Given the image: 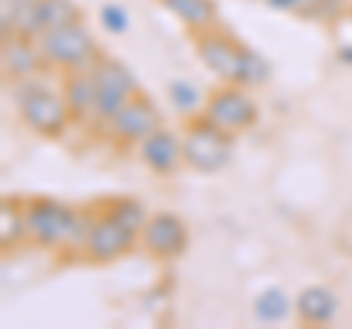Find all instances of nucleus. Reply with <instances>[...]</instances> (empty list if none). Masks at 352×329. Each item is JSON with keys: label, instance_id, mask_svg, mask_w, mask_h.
Returning <instances> with one entry per match:
<instances>
[{"label": "nucleus", "instance_id": "1", "mask_svg": "<svg viewBox=\"0 0 352 329\" xmlns=\"http://www.w3.org/2000/svg\"><path fill=\"white\" fill-rule=\"evenodd\" d=\"M27 238H32L38 247H85L88 229L94 217L80 215L71 206H65L50 197H36L24 206Z\"/></svg>", "mask_w": 352, "mask_h": 329}, {"label": "nucleus", "instance_id": "2", "mask_svg": "<svg viewBox=\"0 0 352 329\" xmlns=\"http://www.w3.org/2000/svg\"><path fill=\"white\" fill-rule=\"evenodd\" d=\"M36 41L44 65H53V68L62 71H88L100 59V50H97L91 32L85 30L82 21L56 30H44Z\"/></svg>", "mask_w": 352, "mask_h": 329}, {"label": "nucleus", "instance_id": "3", "mask_svg": "<svg viewBox=\"0 0 352 329\" xmlns=\"http://www.w3.org/2000/svg\"><path fill=\"white\" fill-rule=\"evenodd\" d=\"M18 85H21V92H18L21 120L38 136H47V138L62 136L74 120L65 97L47 89V85L32 83V80H18Z\"/></svg>", "mask_w": 352, "mask_h": 329}, {"label": "nucleus", "instance_id": "4", "mask_svg": "<svg viewBox=\"0 0 352 329\" xmlns=\"http://www.w3.org/2000/svg\"><path fill=\"white\" fill-rule=\"evenodd\" d=\"M182 156L185 164L197 173H217L232 159V133L214 127L203 115L188 120L182 136Z\"/></svg>", "mask_w": 352, "mask_h": 329}, {"label": "nucleus", "instance_id": "5", "mask_svg": "<svg viewBox=\"0 0 352 329\" xmlns=\"http://www.w3.org/2000/svg\"><path fill=\"white\" fill-rule=\"evenodd\" d=\"M194 47H197L200 62L217 76V80L241 85V74H244V62H247L250 47H244L241 41H235L229 32L217 30V27L194 32Z\"/></svg>", "mask_w": 352, "mask_h": 329}, {"label": "nucleus", "instance_id": "6", "mask_svg": "<svg viewBox=\"0 0 352 329\" xmlns=\"http://www.w3.org/2000/svg\"><path fill=\"white\" fill-rule=\"evenodd\" d=\"M203 118L212 120L214 127L226 129V133H244L258 120V106L256 100L244 92V85L226 83L223 89H217L206 97L203 103Z\"/></svg>", "mask_w": 352, "mask_h": 329}, {"label": "nucleus", "instance_id": "7", "mask_svg": "<svg viewBox=\"0 0 352 329\" xmlns=\"http://www.w3.org/2000/svg\"><path fill=\"white\" fill-rule=\"evenodd\" d=\"M94 74V85H97V100H94V120L100 124H109L124 103L129 100L132 94H138L135 76L129 74V68H124L115 59H97V65L91 68Z\"/></svg>", "mask_w": 352, "mask_h": 329}, {"label": "nucleus", "instance_id": "8", "mask_svg": "<svg viewBox=\"0 0 352 329\" xmlns=\"http://www.w3.org/2000/svg\"><path fill=\"white\" fill-rule=\"evenodd\" d=\"M138 241V233L135 229H129L118 221L112 215H100L91 221V229H88V238H85V256L97 262V265H103V262H115L120 256H126L132 247H135Z\"/></svg>", "mask_w": 352, "mask_h": 329}, {"label": "nucleus", "instance_id": "9", "mask_svg": "<svg viewBox=\"0 0 352 329\" xmlns=\"http://www.w3.org/2000/svg\"><path fill=\"white\" fill-rule=\"evenodd\" d=\"M106 127H109V133H112V138L124 141V145H141L150 133H156L162 127V115H159V109L153 106L150 97L138 92L129 97L124 109H120Z\"/></svg>", "mask_w": 352, "mask_h": 329}, {"label": "nucleus", "instance_id": "10", "mask_svg": "<svg viewBox=\"0 0 352 329\" xmlns=\"http://www.w3.org/2000/svg\"><path fill=\"white\" fill-rule=\"evenodd\" d=\"M138 241L150 256L176 259L188 247V226H185L182 217H176L170 212H159V215L147 217V224L141 226V233H138Z\"/></svg>", "mask_w": 352, "mask_h": 329}, {"label": "nucleus", "instance_id": "11", "mask_svg": "<svg viewBox=\"0 0 352 329\" xmlns=\"http://www.w3.org/2000/svg\"><path fill=\"white\" fill-rule=\"evenodd\" d=\"M141 159H144V164L153 173L168 177V173H173L185 162V156H182V138L176 133H170V129L159 127L156 133H150L144 141H141Z\"/></svg>", "mask_w": 352, "mask_h": 329}, {"label": "nucleus", "instance_id": "12", "mask_svg": "<svg viewBox=\"0 0 352 329\" xmlns=\"http://www.w3.org/2000/svg\"><path fill=\"white\" fill-rule=\"evenodd\" d=\"M44 65V56L38 50V41L24 36H6L3 39V74L12 80H32V74Z\"/></svg>", "mask_w": 352, "mask_h": 329}, {"label": "nucleus", "instance_id": "13", "mask_svg": "<svg viewBox=\"0 0 352 329\" xmlns=\"http://www.w3.org/2000/svg\"><path fill=\"white\" fill-rule=\"evenodd\" d=\"M62 97H65V103H68L74 120H91L94 118V100H97V85H94L91 68L88 71H65Z\"/></svg>", "mask_w": 352, "mask_h": 329}, {"label": "nucleus", "instance_id": "14", "mask_svg": "<svg viewBox=\"0 0 352 329\" xmlns=\"http://www.w3.org/2000/svg\"><path fill=\"white\" fill-rule=\"evenodd\" d=\"M338 312V297L326 285H308L296 297V317L305 326H323L335 317Z\"/></svg>", "mask_w": 352, "mask_h": 329}, {"label": "nucleus", "instance_id": "15", "mask_svg": "<svg viewBox=\"0 0 352 329\" xmlns=\"http://www.w3.org/2000/svg\"><path fill=\"white\" fill-rule=\"evenodd\" d=\"M170 15H176L191 32L217 27V3L214 0H159Z\"/></svg>", "mask_w": 352, "mask_h": 329}, {"label": "nucleus", "instance_id": "16", "mask_svg": "<svg viewBox=\"0 0 352 329\" xmlns=\"http://www.w3.org/2000/svg\"><path fill=\"white\" fill-rule=\"evenodd\" d=\"M24 238H27L24 209L15 200H3V206H0V247H3V253L15 250Z\"/></svg>", "mask_w": 352, "mask_h": 329}, {"label": "nucleus", "instance_id": "17", "mask_svg": "<svg viewBox=\"0 0 352 329\" xmlns=\"http://www.w3.org/2000/svg\"><path fill=\"white\" fill-rule=\"evenodd\" d=\"M38 12H41L44 30H56V27H68L82 21V12L74 0H38Z\"/></svg>", "mask_w": 352, "mask_h": 329}, {"label": "nucleus", "instance_id": "18", "mask_svg": "<svg viewBox=\"0 0 352 329\" xmlns=\"http://www.w3.org/2000/svg\"><path fill=\"white\" fill-rule=\"evenodd\" d=\"M252 312H256V317L261 323H279V321L288 317L291 300H288V294H285L282 288H267L264 294H258V297H256Z\"/></svg>", "mask_w": 352, "mask_h": 329}, {"label": "nucleus", "instance_id": "19", "mask_svg": "<svg viewBox=\"0 0 352 329\" xmlns=\"http://www.w3.org/2000/svg\"><path fill=\"white\" fill-rule=\"evenodd\" d=\"M44 32L41 24V12H38V0H21V9H18V21H15V36H24L36 41Z\"/></svg>", "mask_w": 352, "mask_h": 329}, {"label": "nucleus", "instance_id": "20", "mask_svg": "<svg viewBox=\"0 0 352 329\" xmlns=\"http://www.w3.org/2000/svg\"><path fill=\"white\" fill-rule=\"evenodd\" d=\"M109 215L118 217L124 226L135 229V233H141V226L147 224V212L138 200H115L112 206H109Z\"/></svg>", "mask_w": 352, "mask_h": 329}, {"label": "nucleus", "instance_id": "21", "mask_svg": "<svg viewBox=\"0 0 352 329\" xmlns=\"http://www.w3.org/2000/svg\"><path fill=\"white\" fill-rule=\"evenodd\" d=\"M170 103L179 109V112H197V106L203 103V97H200V92H197V85H191V83H185V80H176V83H170Z\"/></svg>", "mask_w": 352, "mask_h": 329}, {"label": "nucleus", "instance_id": "22", "mask_svg": "<svg viewBox=\"0 0 352 329\" xmlns=\"http://www.w3.org/2000/svg\"><path fill=\"white\" fill-rule=\"evenodd\" d=\"M270 76V62L258 56L256 50H247V62H244V74H241V85L244 89H252V85H261L267 83Z\"/></svg>", "mask_w": 352, "mask_h": 329}, {"label": "nucleus", "instance_id": "23", "mask_svg": "<svg viewBox=\"0 0 352 329\" xmlns=\"http://www.w3.org/2000/svg\"><path fill=\"white\" fill-rule=\"evenodd\" d=\"M100 21H103V27H106L109 32H115V36H124V32L129 30V15H126V9L118 6V3H103V6H100Z\"/></svg>", "mask_w": 352, "mask_h": 329}, {"label": "nucleus", "instance_id": "24", "mask_svg": "<svg viewBox=\"0 0 352 329\" xmlns=\"http://www.w3.org/2000/svg\"><path fill=\"white\" fill-rule=\"evenodd\" d=\"M346 9H349V0H320L308 21H326V24H335V21H344Z\"/></svg>", "mask_w": 352, "mask_h": 329}, {"label": "nucleus", "instance_id": "25", "mask_svg": "<svg viewBox=\"0 0 352 329\" xmlns=\"http://www.w3.org/2000/svg\"><path fill=\"white\" fill-rule=\"evenodd\" d=\"M18 9H21V0H0V30H3V39L15 36Z\"/></svg>", "mask_w": 352, "mask_h": 329}, {"label": "nucleus", "instance_id": "26", "mask_svg": "<svg viewBox=\"0 0 352 329\" xmlns=\"http://www.w3.org/2000/svg\"><path fill=\"white\" fill-rule=\"evenodd\" d=\"M317 3H320V0H296L294 15H300V18H311V12L317 9Z\"/></svg>", "mask_w": 352, "mask_h": 329}, {"label": "nucleus", "instance_id": "27", "mask_svg": "<svg viewBox=\"0 0 352 329\" xmlns=\"http://www.w3.org/2000/svg\"><path fill=\"white\" fill-rule=\"evenodd\" d=\"M267 6H273V9H279V12H294L296 9V0H264Z\"/></svg>", "mask_w": 352, "mask_h": 329}]
</instances>
